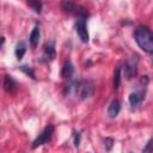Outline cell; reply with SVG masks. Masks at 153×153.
Returning a JSON list of instances; mask_svg holds the SVG:
<instances>
[{
	"label": "cell",
	"instance_id": "cell-1",
	"mask_svg": "<svg viewBox=\"0 0 153 153\" xmlns=\"http://www.w3.org/2000/svg\"><path fill=\"white\" fill-rule=\"evenodd\" d=\"M134 39L143 51L148 54L153 53V35L147 26H137L134 31Z\"/></svg>",
	"mask_w": 153,
	"mask_h": 153
},
{
	"label": "cell",
	"instance_id": "cell-2",
	"mask_svg": "<svg viewBox=\"0 0 153 153\" xmlns=\"http://www.w3.org/2000/svg\"><path fill=\"white\" fill-rule=\"evenodd\" d=\"M68 92L74 93L80 99L90 98L94 92V84L92 80H76L68 86Z\"/></svg>",
	"mask_w": 153,
	"mask_h": 153
},
{
	"label": "cell",
	"instance_id": "cell-3",
	"mask_svg": "<svg viewBox=\"0 0 153 153\" xmlns=\"http://www.w3.org/2000/svg\"><path fill=\"white\" fill-rule=\"evenodd\" d=\"M53 134H54V127L53 126H48L45 127L42 133L35 139V141L32 142V148H36V147H39L47 142H49L53 137Z\"/></svg>",
	"mask_w": 153,
	"mask_h": 153
},
{
	"label": "cell",
	"instance_id": "cell-4",
	"mask_svg": "<svg viewBox=\"0 0 153 153\" xmlns=\"http://www.w3.org/2000/svg\"><path fill=\"white\" fill-rule=\"evenodd\" d=\"M75 31H76L79 38L81 39V42H84V43L88 42V31H87V25H86L85 18H78V20L75 23Z\"/></svg>",
	"mask_w": 153,
	"mask_h": 153
},
{
	"label": "cell",
	"instance_id": "cell-5",
	"mask_svg": "<svg viewBox=\"0 0 153 153\" xmlns=\"http://www.w3.org/2000/svg\"><path fill=\"white\" fill-rule=\"evenodd\" d=\"M137 74V60H129L124 63L123 66V75L126 76V79L130 80L133 79L135 75Z\"/></svg>",
	"mask_w": 153,
	"mask_h": 153
},
{
	"label": "cell",
	"instance_id": "cell-6",
	"mask_svg": "<svg viewBox=\"0 0 153 153\" xmlns=\"http://www.w3.org/2000/svg\"><path fill=\"white\" fill-rule=\"evenodd\" d=\"M4 88L7 93H14L18 88V84L17 81L11 76V75H5L4 78Z\"/></svg>",
	"mask_w": 153,
	"mask_h": 153
},
{
	"label": "cell",
	"instance_id": "cell-7",
	"mask_svg": "<svg viewBox=\"0 0 153 153\" xmlns=\"http://www.w3.org/2000/svg\"><path fill=\"white\" fill-rule=\"evenodd\" d=\"M145 99V92L143 91H135L129 94V103L131 106H137L142 100Z\"/></svg>",
	"mask_w": 153,
	"mask_h": 153
},
{
	"label": "cell",
	"instance_id": "cell-8",
	"mask_svg": "<svg viewBox=\"0 0 153 153\" xmlns=\"http://www.w3.org/2000/svg\"><path fill=\"white\" fill-rule=\"evenodd\" d=\"M120 110H121V103H120V100L114 99V100L110 103L109 108H108V115H109V117L115 118V117L120 114Z\"/></svg>",
	"mask_w": 153,
	"mask_h": 153
},
{
	"label": "cell",
	"instance_id": "cell-9",
	"mask_svg": "<svg viewBox=\"0 0 153 153\" xmlns=\"http://www.w3.org/2000/svg\"><path fill=\"white\" fill-rule=\"evenodd\" d=\"M39 38H41V30H39V26H35L30 33V44L32 48H36L38 45V42H39Z\"/></svg>",
	"mask_w": 153,
	"mask_h": 153
},
{
	"label": "cell",
	"instance_id": "cell-10",
	"mask_svg": "<svg viewBox=\"0 0 153 153\" xmlns=\"http://www.w3.org/2000/svg\"><path fill=\"white\" fill-rule=\"evenodd\" d=\"M73 73H74V67H73L72 62L71 61L65 62V65H63V67L61 69V76L63 79H69V78H72Z\"/></svg>",
	"mask_w": 153,
	"mask_h": 153
},
{
	"label": "cell",
	"instance_id": "cell-11",
	"mask_svg": "<svg viewBox=\"0 0 153 153\" xmlns=\"http://www.w3.org/2000/svg\"><path fill=\"white\" fill-rule=\"evenodd\" d=\"M25 51H26V44H25L24 42H19V43H17L14 54H16V57H17L18 60H22V59H23Z\"/></svg>",
	"mask_w": 153,
	"mask_h": 153
},
{
	"label": "cell",
	"instance_id": "cell-12",
	"mask_svg": "<svg viewBox=\"0 0 153 153\" xmlns=\"http://www.w3.org/2000/svg\"><path fill=\"white\" fill-rule=\"evenodd\" d=\"M44 56L48 60H54V57H55V47H54V43L45 44V47H44Z\"/></svg>",
	"mask_w": 153,
	"mask_h": 153
},
{
	"label": "cell",
	"instance_id": "cell-13",
	"mask_svg": "<svg viewBox=\"0 0 153 153\" xmlns=\"http://www.w3.org/2000/svg\"><path fill=\"white\" fill-rule=\"evenodd\" d=\"M27 5L36 13H41L42 12V2H41V0H27Z\"/></svg>",
	"mask_w": 153,
	"mask_h": 153
},
{
	"label": "cell",
	"instance_id": "cell-14",
	"mask_svg": "<svg viewBox=\"0 0 153 153\" xmlns=\"http://www.w3.org/2000/svg\"><path fill=\"white\" fill-rule=\"evenodd\" d=\"M121 69H122V67H117L114 73V88L115 90H117L121 84Z\"/></svg>",
	"mask_w": 153,
	"mask_h": 153
},
{
	"label": "cell",
	"instance_id": "cell-15",
	"mask_svg": "<svg viewBox=\"0 0 153 153\" xmlns=\"http://www.w3.org/2000/svg\"><path fill=\"white\" fill-rule=\"evenodd\" d=\"M19 69H20L22 72H24L26 75H29L30 78H32V79L36 78V76H35V72H33V69H32L30 66H25V65H23V66L19 67Z\"/></svg>",
	"mask_w": 153,
	"mask_h": 153
},
{
	"label": "cell",
	"instance_id": "cell-16",
	"mask_svg": "<svg viewBox=\"0 0 153 153\" xmlns=\"http://www.w3.org/2000/svg\"><path fill=\"white\" fill-rule=\"evenodd\" d=\"M80 143V133H74V145L78 147Z\"/></svg>",
	"mask_w": 153,
	"mask_h": 153
},
{
	"label": "cell",
	"instance_id": "cell-17",
	"mask_svg": "<svg viewBox=\"0 0 153 153\" xmlns=\"http://www.w3.org/2000/svg\"><path fill=\"white\" fill-rule=\"evenodd\" d=\"M152 151V140H149L147 142V146L143 148V152H151Z\"/></svg>",
	"mask_w": 153,
	"mask_h": 153
}]
</instances>
